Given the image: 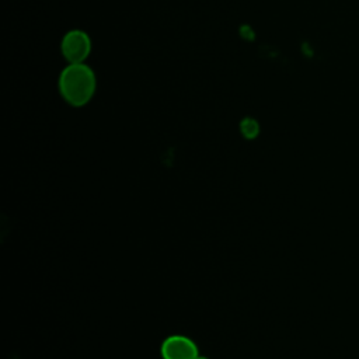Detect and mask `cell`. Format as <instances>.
Segmentation results:
<instances>
[{
	"label": "cell",
	"mask_w": 359,
	"mask_h": 359,
	"mask_svg": "<svg viewBox=\"0 0 359 359\" xmlns=\"http://www.w3.org/2000/svg\"><path fill=\"white\" fill-rule=\"evenodd\" d=\"M95 87V74L86 63H70L59 76L60 95L73 107L86 105L93 98Z\"/></svg>",
	"instance_id": "obj_1"
},
{
	"label": "cell",
	"mask_w": 359,
	"mask_h": 359,
	"mask_svg": "<svg viewBox=\"0 0 359 359\" xmlns=\"http://www.w3.org/2000/svg\"><path fill=\"white\" fill-rule=\"evenodd\" d=\"M60 50L69 63H84L91 52V39L84 31L72 29L63 36Z\"/></svg>",
	"instance_id": "obj_2"
},
{
	"label": "cell",
	"mask_w": 359,
	"mask_h": 359,
	"mask_svg": "<svg viewBox=\"0 0 359 359\" xmlns=\"http://www.w3.org/2000/svg\"><path fill=\"white\" fill-rule=\"evenodd\" d=\"M161 356L163 359H195L198 346L185 335H171L161 344Z\"/></svg>",
	"instance_id": "obj_3"
},
{
	"label": "cell",
	"mask_w": 359,
	"mask_h": 359,
	"mask_svg": "<svg viewBox=\"0 0 359 359\" xmlns=\"http://www.w3.org/2000/svg\"><path fill=\"white\" fill-rule=\"evenodd\" d=\"M240 130L245 139H254L259 133V125L252 118H245L240 123Z\"/></svg>",
	"instance_id": "obj_4"
},
{
	"label": "cell",
	"mask_w": 359,
	"mask_h": 359,
	"mask_svg": "<svg viewBox=\"0 0 359 359\" xmlns=\"http://www.w3.org/2000/svg\"><path fill=\"white\" fill-rule=\"evenodd\" d=\"M195 359H209V358H206V356H201V355H198Z\"/></svg>",
	"instance_id": "obj_5"
}]
</instances>
